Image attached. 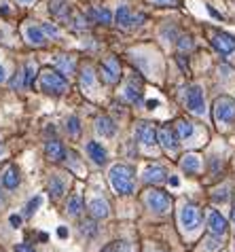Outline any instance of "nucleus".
Segmentation results:
<instances>
[{
	"label": "nucleus",
	"mask_w": 235,
	"mask_h": 252,
	"mask_svg": "<svg viewBox=\"0 0 235 252\" xmlns=\"http://www.w3.org/2000/svg\"><path fill=\"white\" fill-rule=\"evenodd\" d=\"M157 104H159L157 100H150V102H148V106H147V108H150V110H153V108H157Z\"/></svg>",
	"instance_id": "40"
},
{
	"label": "nucleus",
	"mask_w": 235,
	"mask_h": 252,
	"mask_svg": "<svg viewBox=\"0 0 235 252\" xmlns=\"http://www.w3.org/2000/svg\"><path fill=\"white\" fill-rule=\"evenodd\" d=\"M170 185H174V187H178V178L174 176V178H170Z\"/></svg>",
	"instance_id": "42"
},
{
	"label": "nucleus",
	"mask_w": 235,
	"mask_h": 252,
	"mask_svg": "<svg viewBox=\"0 0 235 252\" xmlns=\"http://www.w3.org/2000/svg\"><path fill=\"white\" fill-rule=\"evenodd\" d=\"M208 227H210L212 233L223 235L227 231V219L220 212H216V210H212V212L208 214Z\"/></svg>",
	"instance_id": "13"
},
{
	"label": "nucleus",
	"mask_w": 235,
	"mask_h": 252,
	"mask_svg": "<svg viewBox=\"0 0 235 252\" xmlns=\"http://www.w3.org/2000/svg\"><path fill=\"white\" fill-rule=\"evenodd\" d=\"M89 212H91L93 219H106L110 214V210H108V204L104 199L95 197V199H91V204H89Z\"/></svg>",
	"instance_id": "17"
},
{
	"label": "nucleus",
	"mask_w": 235,
	"mask_h": 252,
	"mask_svg": "<svg viewBox=\"0 0 235 252\" xmlns=\"http://www.w3.org/2000/svg\"><path fill=\"white\" fill-rule=\"evenodd\" d=\"M66 129H68V134H70V136H79V134H81V123H79V119H77V117H68V119H66Z\"/></svg>",
	"instance_id": "29"
},
{
	"label": "nucleus",
	"mask_w": 235,
	"mask_h": 252,
	"mask_svg": "<svg viewBox=\"0 0 235 252\" xmlns=\"http://www.w3.org/2000/svg\"><path fill=\"white\" fill-rule=\"evenodd\" d=\"M6 79V72H4V66H0V83Z\"/></svg>",
	"instance_id": "39"
},
{
	"label": "nucleus",
	"mask_w": 235,
	"mask_h": 252,
	"mask_svg": "<svg viewBox=\"0 0 235 252\" xmlns=\"http://www.w3.org/2000/svg\"><path fill=\"white\" fill-rule=\"evenodd\" d=\"M102 79L110 83V85H115V83L121 79V64L117 58H108L104 64H102Z\"/></svg>",
	"instance_id": "7"
},
{
	"label": "nucleus",
	"mask_w": 235,
	"mask_h": 252,
	"mask_svg": "<svg viewBox=\"0 0 235 252\" xmlns=\"http://www.w3.org/2000/svg\"><path fill=\"white\" fill-rule=\"evenodd\" d=\"M180 165H182V170L186 174H197L199 172V157L193 155V153H191V155H184Z\"/></svg>",
	"instance_id": "21"
},
{
	"label": "nucleus",
	"mask_w": 235,
	"mask_h": 252,
	"mask_svg": "<svg viewBox=\"0 0 235 252\" xmlns=\"http://www.w3.org/2000/svg\"><path fill=\"white\" fill-rule=\"evenodd\" d=\"M55 66L59 68V72H66V74L74 72V68H77V64H74V60L70 55H59V58L55 60Z\"/></svg>",
	"instance_id": "22"
},
{
	"label": "nucleus",
	"mask_w": 235,
	"mask_h": 252,
	"mask_svg": "<svg viewBox=\"0 0 235 252\" xmlns=\"http://www.w3.org/2000/svg\"><path fill=\"white\" fill-rule=\"evenodd\" d=\"M45 153H47V157H49V161H61L66 155V151H64V146H61L59 140H47V144H45Z\"/></svg>",
	"instance_id": "14"
},
{
	"label": "nucleus",
	"mask_w": 235,
	"mask_h": 252,
	"mask_svg": "<svg viewBox=\"0 0 235 252\" xmlns=\"http://www.w3.org/2000/svg\"><path fill=\"white\" fill-rule=\"evenodd\" d=\"M136 136H138V142L144 144V146H153L157 142V131H155L153 125L147 123V121H142L140 125H138Z\"/></svg>",
	"instance_id": "10"
},
{
	"label": "nucleus",
	"mask_w": 235,
	"mask_h": 252,
	"mask_svg": "<svg viewBox=\"0 0 235 252\" xmlns=\"http://www.w3.org/2000/svg\"><path fill=\"white\" fill-rule=\"evenodd\" d=\"M178 47H180L182 51H184V49H191V47H193V40H191L189 36H182L180 40H178Z\"/></svg>",
	"instance_id": "35"
},
{
	"label": "nucleus",
	"mask_w": 235,
	"mask_h": 252,
	"mask_svg": "<svg viewBox=\"0 0 235 252\" xmlns=\"http://www.w3.org/2000/svg\"><path fill=\"white\" fill-rule=\"evenodd\" d=\"M24 32H26V38H28V43L34 45V47H40V45H45V32H43V28H38V26H26L24 28Z\"/></svg>",
	"instance_id": "15"
},
{
	"label": "nucleus",
	"mask_w": 235,
	"mask_h": 252,
	"mask_svg": "<svg viewBox=\"0 0 235 252\" xmlns=\"http://www.w3.org/2000/svg\"><path fill=\"white\" fill-rule=\"evenodd\" d=\"M64 189H66L64 180H59L58 176L49 180V193L53 195V197H61V193H64Z\"/></svg>",
	"instance_id": "25"
},
{
	"label": "nucleus",
	"mask_w": 235,
	"mask_h": 252,
	"mask_svg": "<svg viewBox=\"0 0 235 252\" xmlns=\"http://www.w3.org/2000/svg\"><path fill=\"white\" fill-rule=\"evenodd\" d=\"M176 134H178V138H180V140H189L193 134H195V127H193V123L180 119V121L176 123Z\"/></svg>",
	"instance_id": "20"
},
{
	"label": "nucleus",
	"mask_w": 235,
	"mask_h": 252,
	"mask_svg": "<svg viewBox=\"0 0 235 252\" xmlns=\"http://www.w3.org/2000/svg\"><path fill=\"white\" fill-rule=\"evenodd\" d=\"M34 76H36V64H34V62H28L26 72H24V87H32Z\"/></svg>",
	"instance_id": "24"
},
{
	"label": "nucleus",
	"mask_w": 235,
	"mask_h": 252,
	"mask_svg": "<svg viewBox=\"0 0 235 252\" xmlns=\"http://www.w3.org/2000/svg\"><path fill=\"white\" fill-rule=\"evenodd\" d=\"M51 13H53V17H58V19H68V17H70V9H68V4H64V2L53 4Z\"/></svg>",
	"instance_id": "27"
},
{
	"label": "nucleus",
	"mask_w": 235,
	"mask_h": 252,
	"mask_svg": "<svg viewBox=\"0 0 235 252\" xmlns=\"http://www.w3.org/2000/svg\"><path fill=\"white\" fill-rule=\"evenodd\" d=\"M125 97L131 102V104H140L142 102V89L140 85H134V83H129L125 87Z\"/></svg>",
	"instance_id": "23"
},
{
	"label": "nucleus",
	"mask_w": 235,
	"mask_h": 252,
	"mask_svg": "<svg viewBox=\"0 0 235 252\" xmlns=\"http://www.w3.org/2000/svg\"><path fill=\"white\" fill-rule=\"evenodd\" d=\"M81 210H83V201H81V197H72L70 201H68V214H70V216H79V214H81Z\"/></svg>",
	"instance_id": "30"
},
{
	"label": "nucleus",
	"mask_w": 235,
	"mask_h": 252,
	"mask_svg": "<svg viewBox=\"0 0 235 252\" xmlns=\"http://www.w3.org/2000/svg\"><path fill=\"white\" fill-rule=\"evenodd\" d=\"M115 19H117V24H119L121 28H131V26H136V24H140L142 22V15H134V13L129 11V6H119L117 9V15H115Z\"/></svg>",
	"instance_id": "11"
},
{
	"label": "nucleus",
	"mask_w": 235,
	"mask_h": 252,
	"mask_svg": "<svg viewBox=\"0 0 235 252\" xmlns=\"http://www.w3.org/2000/svg\"><path fill=\"white\" fill-rule=\"evenodd\" d=\"M0 206H2V195H0Z\"/></svg>",
	"instance_id": "45"
},
{
	"label": "nucleus",
	"mask_w": 235,
	"mask_h": 252,
	"mask_svg": "<svg viewBox=\"0 0 235 252\" xmlns=\"http://www.w3.org/2000/svg\"><path fill=\"white\" fill-rule=\"evenodd\" d=\"M157 4H163V6H178L180 4V0H153Z\"/></svg>",
	"instance_id": "36"
},
{
	"label": "nucleus",
	"mask_w": 235,
	"mask_h": 252,
	"mask_svg": "<svg viewBox=\"0 0 235 252\" xmlns=\"http://www.w3.org/2000/svg\"><path fill=\"white\" fill-rule=\"evenodd\" d=\"M19 185V170L15 165H9L2 174V187L4 189H17Z\"/></svg>",
	"instance_id": "18"
},
{
	"label": "nucleus",
	"mask_w": 235,
	"mask_h": 252,
	"mask_svg": "<svg viewBox=\"0 0 235 252\" xmlns=\"http://www.w3.org/2000/svg\"><path fill=\"white\" fill-rule=\"evenodd\" d=\"M81 85L85 87V89H91L93 87V70L85 66V70L81 72Z\"/></svg>",
	"instance_id": "28"
},
{
	"label": "nucleus",
	"mask_w": 235,
	"mask_h": 252,
	"mask_svg": "<svg viewBox=\"0 0 235 252\" xmlns=\"http://www.w3.org/2000/svg\"><path fill=\"white\" fill-rule=\"evenodd\" d=\"M165 180H168V172H165V167H161V165H148L147 170H144V183L161 185Z\"/></svg>",
	"instance_id": "12"
},
{
	"label": "nucleus",
	"mask_w": 235,
	"mask_h": 252,
	"mask_svg": "<svg viewBox=\"0 0 235 252\" xmlns=\"http://www.w3.org/2000/svg\"><path fill=\"white\" fill-rule=\"evenodd\" d=\"M157 142H161L165 151H176L178 149V134L170 125H163V127L157 131Z\"/></svg>",
	"instance_id": "8"
},
{
	"label": "nucleus",
	"mask_w": 235,
	"mask_h": 252,
	"mask_svg": "<svg viewBox=\"0 0 235 252\" xmlns=\"http://www.w3.org/2000/svg\"><path fill=\"white\" fill-rule=\"evenodd\" d=\"M231 219H233V222H235V208H233V214H231Z\"/></svg>",
	"instance_id": "44"
},
{
	"label": "nucleus",
	"mask_w": 235,
	"mask_h": 252,
	"mask_svg": "<svg viewBox=\"0 0 235 252\" xmlns=\"http://www.w3.org/2000/svg\"><path fill=\"white\" fill-rule=\"evenodd\" d=\"M87 153H89V157H91L98 165H104L106 163V151L102 149V144H98V142H87Z\"/></svg>",
	"instance_id": "19"
},
{
	"label": "nucleus",
	"mask_w": 235,
	"mask_h": 252,
	"mask_svg": "<svg viewBox=\"0 0 235 252\" xmlns=\"http://www.w3.org/2000/svg\"><path fill=\"white\" fill-rule=\"evenodd\" d=\"M40 201H43V197H40V195H36V197H34V199L30 201V204H28V206H26V210H24V214H26V216H30V214H34V210H36V208L40 206Z\"/></svg>",
	"instance_id": "33"
},
{
	"label": "nucleus",
	"mask_w": 235,
	"mask_h": 252,
	"mask_svg": "<svg viewBox=\"0 0 235 252\" xmlns=\"http://www.w3.org/2000/svg\"><path fill=\"white\" fill-rule=\"evenodd\" d=\"M110 185L119 195H129L134 193V172H131V167L127 165H115L113 170H110Z\"/></svg>",
	"instance_id": "1"
},
{
	"label": "nucleus",
	"mask_w": 235,
	"mask_h": 252,
	"mask_svg": "<svg viewBox=\"0 0 235 252\" xmlns=\"http://www.w3.org/2000/svg\"><path fill=\"white\" fill-rule=\"evenodd\" d=\"M91 17L95 19V22H100V24H110L113 22V15H110L108 9H91Z\"/></svg>",
	"instance_id": "26"
},
{
	"label": "nucleus",
	"mask_w": 235,
	"mask_h": 252,
	"mask_svg": "<svg viewBox=\"0 0 235 252\" xmlns=\"http://www.w3.org/2000/svg\"><path fill=\"white\" fill-rule=\"evenodd\" d=\"M40 28H43L45 36H53V38H58V36H59V28L55 26V24H43Z\"/></svg>",
	"instance_id": "32"
},
{
	"label": "nucleus",
	"mask_w": 235,
	"mask_h": 252,
	"mask_svg": "<svg viewBox=\"0 0 235 252\" xmlns=\"http://www.w3.org/2000/svg\"><path fill=\"white\" fill-rule=\"evenodd\" d=\"M15 252H36L32 246H28V244H19V246H15Z\"/></svg>",
	"instance_id": "37"
},
{
	"label": "nucleus",
	"mask_w": 235,
	"mask_h": 252,
	"mask_svg": "<svg viewBox=\"0 0 235 252\" xmlns=\"http://www.w3.org/2000/svg\"><path fill=\"white\" fill-rule=\"evenodd\" d=\"M11 225H13V227H15V229H17L19 225H22V216H17V214H13V216H11Z\"/></svg>",
	"instance_id": "38"
},
{
	"label": "nucleus",
	"mask_w": 235,
	"mask_h": 252,
	"mask_svg": "<svg viewBox=\"0 0 235 252\" xmlns=\"http://www.w3.org/2000/svg\"><path fill=\"white\" fill-rule=\"evenodd\" d=\"M102 252H129V244L127 242H113L110 246H106Z\"/></svg>",
	"instance_id": "31"
},
{
	"label": "nucleus",
	"mask_w": 235,
	"mask_h": 252,
	"mask_svg": "<svg viewBox=\"0 0 235 252\" xmlns=\"http://www.w3.org/2000/svg\"><path fill=\"white\" fill-rule=\"evenodd\" d=\"M58 235H59V237H66V235H68V231H66L64 227H61V229L58 231Z\"/></svg>",
	"instance_id": "41"
},
{
	"label": "nucleus",
	"mask_w": 235,
	"mask_h": 252,
	"mask_svg": "<svg viewBox=\"0 0 235 252\" xmlns=\"http://www.w3.org/2000/svg\"><path fill=\"white\" fill-rule=\"evenodd\" d=\"M40 89H43L45 94H51V95H61L68 89V81L58 72V70L45 68L43 72H40Z\"/></svg>",
	"instance_id": "2"
},
{
	"label": "nucleus",
	"mask_w": 235,
	"mask_h": 252,
	"mask_svg": "<svg viewBox=\"0 0 235 252\" xmlns=\"http://www.w3.org/2000/svg\"><path fill=\"white\" fill-rule=\"evenodd\" d=\"M81 233L83 235H93L95 233V225H93V222H83V225H81Z\"/></svg>",
	"instance_id": "34"
},
{
	"label": "nucleus",
	"mask_w": 235,
	"mask_h": 252,
	"mask_svg": "<svg viewBox=\"0 0 235 252\" xmlns=\"http://www.w3.org/2000/svg\"><path fill=\"white\" fill-rule=\"evenodd\" d=\"M144 201H147V206L153 210V212H159V214L168 212L170 206H172L170 195L165 191H157V189H155V191H148L147 197H144Z\"/></svg>",
	"instance_id": "4"
},
{
	"label": "nucleus",
	"mask_w": 235,
	"mask_h": 252,
	"mask_svg": "<svg viewBox=\"0 0 235 252\" xmlns=\"http://www.w3.org/2000/svg\"><path fill=\"white\" fill-rule=\"evenodd\" d=\"M210 40H212V45L225 55L235 49V36H231V34H227V32H214Z\"/></svg>",
	"instance_id": "9"
},
{
	"label": "nucleus",
	"mask_w": 235,
	"mask_h": 252,
	"mask_svg": "<svg viewBox=\"0 0 235 252\" xmlns=\"http://www.w3.org/2000/svg\"><path fill=\"white\" fill-rule=\"evenodd\" d=\"M180 222L184 225L186 231H195L199 225H202V214H199V208L193 204H186L180 212Z\"/></svg>",
	"instance_id": "6"
},
{
	"label": "nucleus",
	"mask_w": 235,
	"mask_h": 252,
	"mask_svg": "<svg viewBox=\"0 0 235 252\" xmlns=\"http://www.w3.org/2000/svg\"><path fill=\"white\" fill-rule=\"evenodd\" d=\"M214 119L218 123H233L235 121V100L227 95H220L214 102Z\"/></svg>",
	"instance_id": "3"
},
{
	"label": "nucleus",
	"mask_w": 235,
	"mask_h": 252,
	"mask_svg": "<svg viewBox=\"0 0 235 252\" xmlns=\"http://www.w3.org/2000/svg\"><path fill=\"white\" fill-rule=\"evenodd\" d=\"M19 2H24V4H28V2H34V0H19Z\"/></svg>",
	"instance_id": "43"
},
{
	"label": "nucleus",
	"mask_w": 235,
	"mask_h": 252,
	"mask_svg": "<svg viewBox=\"0 0 235 252\" xmlns=\"http://www.w3.org/2000/svg\"><path fill=\"white\" fill-rule=\"evenodd\" d=\"M95 129H98V134L106 136V138H113L117 134V125L113 123V119H108V117H100L98 121H95Z\"/></svg>",
	"instance_id": "16"
},
{
	"label": "nucleus",
	"mask_w": 235,
	"mask_h": 252,
	"mask_svg": "<svg viewBox=\"0 0 235 252\" xmlns=\"http://www.w3.org/2000/svg\"><path fill=\"white\" fill-rule=\"evenodd\" d=\"M184 102H186V108L195 115H204L206 113V102H204V92L199 89L197 85H193L186 89V95H184Z\"/></svg>",
	"instance_id": "5"
}]
</instances>
